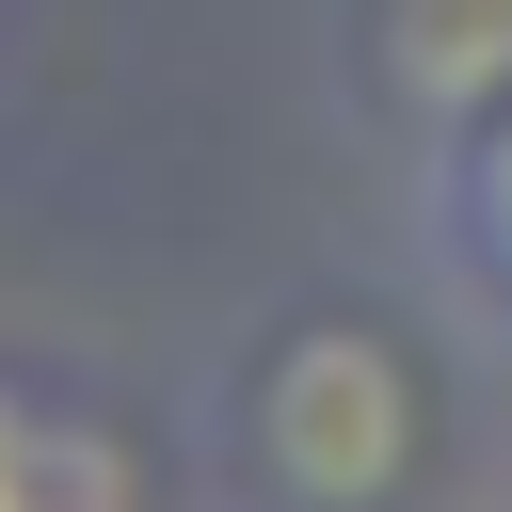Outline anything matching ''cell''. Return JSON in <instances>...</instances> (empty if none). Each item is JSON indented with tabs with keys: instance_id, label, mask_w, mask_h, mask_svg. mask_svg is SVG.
Returning <instances> with one entry per match:
<instances>
[{
	"instance_id": "obj_1",
	"label": "cell",
	"mask_w": 512,
	"mask_h": 512,
	"mask_svg": "<svg viewBox=\"0 0 512 512\" xmlns=\"http://www.w3.org/2000/svg\"><path fill=\"white\" fill-rule=\"evenodd\" d=\"M208 448H224V480L256 512H400L416 496V448H432V368L368 304H288L224 368Z\"/></svg>"
},
{
	"instance_id": "obj_2",
	"label": "cell",
	"mask_w": 512,
	"mask_h": 512,
	"mask_svg": "<svg viewBox=\"0 0 512 512\" xmlns=\"http://www.w3.org/2000/svg\"><path fill=\"white\" fill-rule=\"evenodd\" d=\"M416 256L480 336H512V64L448 128H416Z\"/></svg>"
},
{
	"instance_id": "obj_3",
	"label": "cell",
	"mask_w": 512,
	"mask_h": 512,
	"mask_svg": "<svg viewBox=\"0 0 512 512\" xmlns=\"http://www.w3.org/2000/svg\"><path fill=\"white\" fill-rule=\"evenodd\" d=\"M0 512H128V448L32 368H0Z\"/></svg>"
}]
</instances>
